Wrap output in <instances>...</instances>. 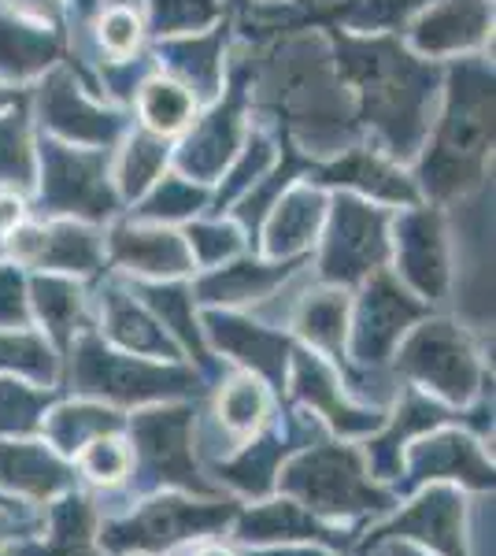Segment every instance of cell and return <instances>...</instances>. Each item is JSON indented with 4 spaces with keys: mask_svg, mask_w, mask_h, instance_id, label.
<instances>
[{
    "mask_svg": "<svg viewBox=\"0 0 496 556\" xmlns=\"http://www.w3.org/2000/svg\"><path fill=\"white\" fill-rule=\"evenodd\" d=\"M330 49L359 130L374 149L411 167L434 123L445 64L415 56L396 34L330 30Z\"/></svg>",
    "mask_w": 496,
    "mask_h": 556,
    "instance_id": "1",
    "label": "cell"
},
{
    "mask_svg": "<svg viewBox=\"0 0 496 556\" xmlns=\"http://www.w3.org/2000/svg\"><path fill=\"white\" fill-rule=\"evenodd\" d=\"M252 64V60H249ZM252 97L275 101L290 149L319 164L359 141L356 108L333 64L327 38L285 30L264 64H252Z\"/></svg>",
    "mask_w": 496,
    "mask_h": 556,
    "instance_id": "2",
    "label": "cell"
},
{
    "mask_svg": "<svg viewBox=\"0 0 496 556\" xmlns=\"http://www.w3.org/2000/svg\"><path fill=\"white\" fill-rule=\"evenodd\" d=\"M493 160V64L482 56L448 60L441 101L411 160L419 197L430 204H453L489 178Z\"/></svg>",
    "mask_w": 496,
    "mask_h": 556,
    "instance_id": "3",
    "label": "cell"
},
{
    "mask_svg": "<svg viewBox=\"0 0 496 556\" xmlns=\"http://www.w3.org/2000/svg\"><path fill=\"white\" fill-rule=\"evenodd\" d=\"M71 390L78 397L104 401L112 408H145L164 401L201 397L204 386L182 361H149L107 345L93 327H86L71 345Z\"/></svg>",
    "mask_w": 496,
    "mask_h": 556,
    "instance_id": "4",
    "label": "cell"
},
{
    "mask_svg": "<svg viewBox=\"0 0 496 556\" xmlns=\"http://www.w3.org/2000/svg\"><path fill=\"white\" fill-rule=\"evenodd\" d=\"M275 490L293 497L319 519L390 513L396 497L367 475L364 453L341 442L304 445L278 468Z\"/></svg>",
    "mask_w": 496,
    "mask_h": 556,
    "instance_id": "5",
    "label": "cell"
},
{
    "mask_svg": "<svg viewBox=\"0 0 496 556\" xmlns=\"http://www.w3.org/2000/svg\"><path fill=\"white\" fill-rule=\"evenodd\" d=\"M112 152L115 149H86L67 146L49 134L34 138L38 175L34 190L44 219H82L107 227L123 212V201L112 186Z\"/></svg>",
    "mask_w": 496,
    "mask_h": 556,
    "instance_id": "6",
    "label": "cell"
},
{
    "mask_svg": "<svg viewBox=\"0 0 496 556\" xmlns=\"http://www.w3.org/2000/svg\"><path fill=\"white\" fill-rule=\"evenodd\" d=\"M393 367L415 390L437 397L448 408L471 405L485 390V367L474 338L453 319H419L396 345Z\"/></svg>",
    "mask_w": 496,
    "mask_h": 556,
    "instance_id": "7",
    "label": "cell"
},
{
    "mask_svg": "<svg viewBox=\"0 0 496 556\" xmlns=\"http://www.w3.org/2000/svg\"><path fill=\"white\" fill-rule=\"evenodd\" d=\"M126 442H130V479L138 493H160L167 486L196 493V497H219V490L196 471L193 456V408L182 401L145 405L138 416L126 419Z\"/></svg>",
    "mask_w": 496,
    "mask_h": 556,
    "instance_id": "8",
    "label": "cell"
},
{
    "mask_svg": "<svg viewBox=\"0 0 496 556\" xmlns=\"http://www.w3.org/2000/svg\"><path fill=\"white\" fill-rule=\"evenodd\" d=\"M390 227L393 208L364 201L356 193H330L327 223L315 241V275L327 286L352 290L364 278L390 267Z\"/></svg>",
    "mask_w": 496,
    "mask_h": 556,
    "instance_id": "9",
    "label": "cell"
},
{
    "mask_svg": "<svg viewBox=\"0 0 496 556\" xmlns=\"http://www.w3.org/2000/svg\"><path fill=\"white\" fill-rule=\"evenodd\" d=\"M252 104H256V97H252V64H233L230 60L222 93L215 101L201 104L189 130L170 146L175 172L201 186L219 182L252 130Z\"/></svg>",
    "mask_w": 496,
    "mask_h": 556,
    "instance_id": "10",
    "label": "cell"
},
{
    "mask_svg": "<svg viewBox=\"0 0 496 556\" xmlns=\"http://www.w3.org/2000/svg\"><path fill=\"white\" fill-rule=\"evenodd\" d=\"M238 501H193L178 497V493H149L130 516L112 519V523L97 527V538L107 553H170L186 542H201V538L230 527L238 516Z\"/></svg>",
    "mask_w": 496,
    "mask_h": 556,
    "instance_id": "11",
    "label": "cell"
},
{
    "mask_svg": "<svg viewBox=\"0 0 496 556\" xmlns=\"http://www.w3.org/2000/svg\"><path fill=\"white\" fill-rule=\"evenodd\" d=\"M34 108H38L41 134L67 146L86 149H115L130 130V112L86 86L71 67H52L38 78L34 89Z\"/></svg>",
    "mask_w": 496,
    "mask_h": 556,
    "instance_id": "12",
    "label": "cell"
},
{
    "mask_svg": "<svg viewBox=\"0 0 496 556\" xmlns=\"http://www.w3.org/2000/svg\"><path fill=\"white\" fill-rule=\"evenodd\" d=\"M390 264L419 301H448L453 293V235H448V215L441 204L419 201L393 212Z\"/></svg>",
    "mask_w": 496,
    "mask_h": 556,
    "instance_id": "13",
    "label": "cell"
},
{
    "mask_svg": "<svg viewBox=\"0 0 496 556\" xmlns=\"http://www.w3.org/2000/svg\"><path fill=\"white\" fill-rule=\"evenodd\" d=\"M430 316V304L419 301L396 275L378 271L359 282V293L348 308V338L345 353L356 367L378 371L385 361H393L396 345L419 319Z\"/></svg>",
    "mask_w": 496,
    "mask_h": 556,
    "instance_id": "14",
    "label": "cell"
},
{
    "mask_svg": "<svg viewBox=\"0 0 496 556\" xmlns=\"http://www.w3.org/2000/svg\"><path fill=\"white\" fill-rule=\"evenodd\" d=\"M0 260L23 271H49L67 278H101L107 267L104 227L82 219H23L0 241Z\"/></svg>",
    "mask_w": 496,
    "mask_h": 556,
    "instance_id": "15",
    "label": "cell"
},
{
    "mask_svg": "<svg viewBox=\"0 0 496 556\" xmlns=\"http://www.w3.org/2000/svg\"><path fill=\"white\" fill-rule=\"evenodd\" d=\"M400 41L434 64L482 56L493 41V0H427L404 26Z\"/></svg>",
    "mask_w": 496,
    "mask_h": 556,
    "instance_id": "16",
    "label": "cell"
},
{
    "mask_svg": "<svg viewBox=\"0 0 496 556\" xmlns=\"http://www.w3.org/2000/svg\"><path fill=\"white\" fill-rule=\"evenodd\" d=\"M411 542L434 556H471L467 549V501L459 486L430 482L404 513H396L390 523L378 527L364 538V553H374L382 542Z\"/></svg>",
    "mask_w": 496,
    "mask_h": 556,
    "instance_id": "17",
    "label": "cell"
},
{
    "mask_svg": "<svg viewBox=\"0 0 496 556\" xmlns=\"http://www.w3.org/2000/svg\"><path fill=\"white\" fill-rule=\"evenodd\" d=\"M400 486L396 493H411L430 482H448V486H467V490H493V460L482 453L474 434L456 427H437L419 434L404 450L400 460Z\"/></svg>",
    "mask_w": 496,
    "mask_h": 556,
    "instance_id": "18",
    "label": "cell"
},
{
    "mask_svg": "<svg viewBox=\"0 0 496 556\" xmlns=\"http://www.w3.org/2000/svg\"><path fill=\"white\" fill-rule=\"evenodd\" d=\"M104 253L107 264L123 275L141 282H164V278L193 275V256L186 249V238L178 227L145 223L133 215H115L104 227Z\"/></svg>",
    "mask_w": 496,
    "mask_h": 556,
    "instance_id": "19",
    "label": "cell"
},
{
    "mask_svg": "<svg viewBox=\"0 0 496 556\" xmlns=\"http://www.w3.org/2000/svg\"><path fill=\"white\" fill-rule=\"evenodd\" d=\"M201 334L212 342L215 353L230 356L241 371L259 375L270 390H285V371L296 342L285 330L264 327V323L241 316L238 308H207L201 316Z\"/></svg>",
    "mask_w": 496,
    "mask_h": 556,
    "instance_id": "20",
    "label": "cell"
},
{
    "mask_svg": "<svg viewBox=\"0 0 496 556\" xmlns=\"http://www.w3.org/2000/svg\"><path fill=\"white\" fill-rule=\"evenodd\" d=\"M308 178L322 186V190H341V193H356L364 201H374L382 208H408V204H419V186H415L411 172L404 164H396L393 156H385L382 149L374 146H348L345 152L330 160H319L311 164Z\"/></svg>",
    "mask_w": 496,
    "mask_h": 556,
    "instance_id": "21",
    "label": "cell"
},
{
    "mask_svg": "<svg viewBox=\"0 0 496 556\" xmlns=\"http://www.w3.org/2000/svg\"><path fill=\"white\" fill-rule=\"evenodd\" d=\"M285 386L293 390V397L301 401L311 416H319L322 424L338 430L341 438H356V434H374L385 424L382 408H367L356 405L348 397L341 375L333 371V361L311 353V349L296 345L290 356V371H285Z\"/></svg>",
    "mask_w": 496,
    "mask_h": 556,
    "instance_id": "22",
    "label": "cell"
},
{
    "mask_svg": "<svg viewBox=\"0 0 496 556\" xmlns=\"http://www.w3.org/2000/svg\"><path fill=\"white\" fill-rule=\"evenodd\" d=\"M304 267H308V256L270 260L259 253H241L219 267L196 271L189 290H193V301L207 304V308H249V304H267Z\"/></svg>",
    "mask_w": 496,
    "mask_h": 556,
    "instance_id": "23",
    "label": "cell"
},
{
    "mask_svg": "<svg viewBox=\"0 0 496 556\" xmlns=\"http://www.w3.org/2000/svg\"><path fill=\"white\" fill-rule=\"evenodd\" d=\"M330 208V190H322L315 178H296L282 190L270 212L264 215L256 230V245L252 253L270 260H304L311 256L315 241L322 235Z\"/></svg>",
    "mask_w": 496,
    "mask_h": 556,
    "instance_id": "24",
    "label": "cell"
},
{
    "mask_svg": "<svg viewBox=\"0 0 496 556\" xmlns=\"http://www.w3.org/2000/svg\"><path fill=\"white\" fill-rule=\"evenodd\" d=\"M230 26L219 23L201 34H178V38H160L152 49L156 71L178 78L201 104L215 101L227 86L230 71Z\"/></svg>",
    "mask_w": 496,
    "mask_h": 556,
    "instance_id": "25",
    "label": "cell"
},
{
    "mask_svg": "<svg viewBox=\"0 0 496 556\" xmlns=\"http://www.w3.org/2000/svg\"><path fill=\"white\" fill-rule=\"evenodd\" d=\"M75 460L60 456L49 442L0 438V493L23 501H52L75 490Z\"/></svg>",
    "mask_w": 496,
    "mask_h": 556,
    "instance_id": "26",
    "label": "cell"
},
{
    "mask_svg": "<svg viewBox=\"0 0 496 556\" xmlns=\"http://www.w3.org/2000/svg\"><path fill=\"white\" fill-rule=\"evenodd\" d=\"M101 330L107 345L123 349L133 356H149V361H182V349L175 338L156 323V316L130 293V286L119 278H107L101 286Z\"/></svg>",
    "mask_w": 496,
    "mask_h": 556,
    "instance_id": "27",
    "label": "cell"
},
{
    "mask_svg": "<svg viewBox=\"0 0 496 556\" xmlns=\"http://www.w3.org/2000/svg\"><path fill=\"white\" fill-rule=\"evenodd\" d=\"M63 52H67V41L60 26L0 8V83L4 86L23 89L38 83L41 75L63 64Z\"/></svg>",
    "mask_w": 496,
    "mask_h": 556,
    "instance_id": "28",
    "label": "cell"
},
{
    "mask_svg": "<svg viewBox=\"0 0 496 556\" xmlns=\"http://www.w3.org/2000/svg\"><path fill=\"white\" fill-rule=\"evenodd\" d=\"M233 523V538L241 545H296V542H319V545H345L338 527H330L327 519L308 513L304 505H296L293 497H275L264 501L256 508H238Z\"/></svg>",
    "mask_w": 496,
    "mask_h": 556,
    "instance_id": "29",
    "label": "cell"
},
{
    "mask_svg": "<svg viewBox=\"0 0 496 556\" xmlns=\"http://www.w3.org/2000/svg\"><path fill=\"white\" fill-rule=\"evenodd\" d=\"M26 290H30L34 323H41V334L49 338L52 349H56L60 356H67L71 345H75V338L89 327L82 278L30 271V278H26Z\"/></svg>",
    "mask_w": 496,
    "mask_h": 556,
    "instance_id": "30",
    "label": "cell"
},
{
    "mask_svg": "<svg viewBox=\"0 0 496 556\" xmlns=\"http://www.w3.org/2000/svg\"><path fill=\"white\" fill-rule=\"evenodd\" d=\"M126 286H130L133 298L156 316L160 327L175 338V345L193 356L204 371H212L215 364H212V353H207V342L201 334L196 301H193V290H189L186 278H164V282H141V278H130Z\"/></svg>",
    "mask_w": 496,
    "mask_h": 556,
    "instance_id": "31",
    "label": "cell"
},
{
    "mask_svg": "<svg viewBox=\"0 0 496 556\" xmlns=\"http://www.w3.org/2000/svg\"><path fill=\"white\" fill-rule=\"evenodd\" d=\"M348 308H352L348 290L319 282L315 290H308L293 304V312H290L293 334L301 338L304 349H311V353L327 356V361H341V356H345V338H348Z\"/></svg>",
    "mask_w": 496,
    "mask_h": 556,
    "instance_id": "32",
    "label": "cell"
},
{
    "mask_svg": "<svg viewBox=\"0 0 496 556\" xmlns=\"http://www.w3.org/2000/svg\"><path fill=\"white\" fill-rule=\"evenodd\" d=\"M115 430H126V416L119 408L104 405V401H63V405H52L44 412L41 430L44 442L52 445L60 456L75 460V453L89 445L93 438L101 434H115Z\"/></svg>",
    "mask_w": 496,
    "mask_h": 556,
    "instance_id": "33",
    "label": "cell"
},
{
    "mask_svg": "<svg viewBox=\"0 0 496 556\" xmlns=\"http://www.w3.org/2000/svg\"><path fill=\"white\" fill-rule=\"evenodd\" d=\"M133 115H138V127L156 134V138H182L189 130V123L196 119V112H201V101H196L189 89L178 83V78L164 75V71H152L145 83L138 86V93H133Z\"/></svg>",
    "mask_w": 496,
    "mask_h": 556,
    "instance_id": "34",
    "label": "cell"
},
{
    "mask_svg": "<svg viewBox=\"0 0 496 556\" xmlns=\"http://www.w3.org/2000/svg\"><path fill=\"white\" fill-rule=\"evenodd\" d=\"M170 146L175 141L156 138L149 130H126V138L112 152V186L123 204H138L160 175L170 167Z\"/></svg>",
    "mask_w": 496,
    "mask_h": 556,
    "instance_id": "35",
    "label": "cell"
},
{
    "mask_svg": "<svg viewBox=\"0 0 496 556\" xmlns=\"http://www.w3.org/2000/svg\"><path fill=\"white\" fill-rule=\"evenodd\" d=\"M93 49L97 64H119L145 52L149 45V20L141 0H101L93 12Z\"/></svg>",
    "mask_w": 496,
    "mask_h": 556,
    "instance_id": "36",
    "label": "cell"
},
{
    "mask_svg": "<svg viewBox=\"0 0 496 556\" xmlns=\"http://www.w3.org/2000/svg\"><path fill=\"white\" fill-rule=\"evenodd\" d=\"M275 401H270V386L252 371L230 375L219 386V397H215V419H219L222 434L233 442H249L252 434L267 427Z\"/></svg>",
    "mask_w": 496,
    "mask_h": 556,
    "instance_id": "37",
    "label": "cell"
},
{
    "mask_svg": "<svg viewBox=\"0 0 496 556\" xmlns=\"http://www.w3.org/2000/svg\"><path fill=\"white\" fill-rule=\"evenodd\" d=\"M44 542L30 556H89L97 538V508L86 493L67 490L56 505H49V516L41 523Z\"/></svg>",
    "mask_w": 496,
    "mask_h": 556,
    "instance_id": "38",
    "label": "cell"
},
{
    "mask_svg": "<svg viewBox=\"0 0 496 556\" xmlns=\"http://www.w3.org/2000/svg\"><path fill=\"white\" fill-rule=\"evenodd\" d=\"M204 212H212V186H201L178 172H164L138 204H130L133 219L164 223V227H182Z\"/></svg>",
    "mask_w": 496,
    "mask_h": 556,
    "instance_id": "39",
    "label": "cell"
},
{
    "mask_svg": "<svg viewBox=\"0 0 496 556\" xmlns=\"http://www.w3.org/2000/svg\"><path fill=\"white\" fill-rule=\"evenodd\" d=\"M278 141H275V134H270L267 127H256L252 123V130H249V138H245V146H241V152L233 156V164L222 172L219 182L212 186V212L215 215H222V212H230L233 204L245 197L252 186L264 178L270 167L278 164Z\"/></svg>",
    "mask_w": 496,
    "mask_h": 556,
    "instance_id": "40",
    "label": "cell"
},
{
    "mask_svg": "<svg viewBox=\"0 0 496 556\" xmlns=\"http://www.w3.org/2000/svg\"><path fill=\"white\" fill-rule=\"evenodd\" d=\"M182 238H186V249L193 256V271H207V267H219L227 260L249 253V235L233 215H215V212H204L196 219L182 223Z\"/></svg>",
    "mask_w": 496,
    "mask_h": 556,
    "instance_id": "41",
    "label": "cell"
},
{
    "mask_svg": "<svg viewBox=\"0 0 496 556\" xmlns=\"http://www.w3.org/2000/svg\"><path fill=\"white\" fill-rule=\"evenodd\" d=\"M0 375H20L38 386H52L60 379V353L34 327L0 330Z\"/></svg>",
    "mask_w": 496,
    "mask_h": 556,
    "instance_id": "42",
    "label": "cell"
},
{
    "mask_svg": "<svg viewBox=\"0 0 496 556\" xmlns=\"http://www.w3.org/2000/svg\"><path fill=\"white\" fill-rule=\"evenodd\" d=\"M56 405L52 386L20 375H0V438H30L41 430L44 412Z\"/></svg>",
    "mask_w": 496,
    "mask_h": 556,
    "instance_id": "43",
    "label": "cell"
},
{
    "mask_svg": "<svg viewBox=\"0 0 496 556\" xmlns=\"http://www.w3.org/2000/svg\"><path fill=\"white\" fill-rule=\"evenodd\" d=\"M38 156H34V134L26 119V101L0 112V186L12 190H34Z\"/></svg>",
    "mask_w": 496,
    "mask_h": 556,
    "instance_id": "44",
    "label": "cell"
},
{
    "mask_svg": "<svg viewBox=\"0 0 496 556\" xmlns=\"http://www.w3.org/2000/svg\"><path fill=\"white\" fill-rule=\"evenodd\" d=\"M141 8H145L149 34L156 38L212 30L227 15V0H141Z\"/></svg>",
    "mask_w": 496,
    "mask_h": 556,
    "instance_id": "45",
    "label": "cell"
},
{
    "mask_svg": "<svg viewBox=\"0 0 496 556\" xmlns=\"http://www.w3.org/2000/svg\"><path fill=\"white\" fill-rule=\"evenodd\" d=\"M130 464H133V456H130V442L123 438V430L93 438V442L75 453V468L82 471L89 482H97V486H119L126 475H130Z\"/></svg>",
    "mask_w": 496,
    "mask_h": 556,
    "instance_id": "46",
    "label": "cell"
},
{
    "mask_svg": "<svg viewBox=\"0 0 496 556\" xmlns=\"http://www.w3.org/2000/svg\"><path fill=\"white\" fill-rule=\"evenodd\" d=\"M26 278H30V275H26L20 264H12V260H0V330L34 327Z\"/></svg>",
    "mask_w": 496,
    "mask_h": 556,
    "instance_id": "47",
    "label": "cell"
},
{
    "mask_svg": "<svg viewBox=\"0 0 496 556\" xmlns=\"http://www.w3.org/2000/svg\"><path fill=\"white\" fill-rule=\"evenodd\" d=\"M71 0H0V8L15 15H26V20H38L49 26H60L63 30V15H67Z\"/></svg>",
    "mask_w": 496,
    "mask_h": 556,
    "instance_id": "48",
    "label": "cell"
},
{
    "mask_svg": "<svg viewBox=\"0 0 496 556\" xmlns=\"http://www.w3.org/2000/svg\"><path fill=\"white\" fill-rule=\"evenodd\" d=\"M38 531V523L26 516H15V508H0V553L8 549V545H15L20 538H30Z\"/></svg>",
    "mask_w": 496,
    "mask_h": 556,
    "instance_id": "49",
    "label": "cell"
},
{
    "mask_svg": "<svg viewBox=\"0 0 496 556\" xmlns=\"http://www.w3.org/2000/svg\"><path fill=\"white\" fill-rule=\"evenodd\" d=\"M249 556H330V553L311 542H296V545H256Z\"/></svg>",
    "mask_w": 496,
    "mask_h": 556,
    "instance_id": "50",
    "label": "cell"
},
{
    "mask_svg": "<svg viewBox=\"0 0 496 556\" xmlns=\"http://www.w3.org/2000/svg\"><path fill=\"white\" fill-rule=\"evenodd\" d=\"M374 549H382L385 556H434V553L419 549V545H411V542H400V538H393V542L374 545Z\"/></svg>",
    "mask_w": 496,
    "mask_h": 556,
    "instance_id": "51",
    "label": "cell"
},
{
    "mask_svg": "<svg viewBox=\"0 0 496 556\" xmlns=\"http://www.w3.org/2000/svg\"><path fill=\"white\" fill-rule=\"evenodd\" d=\"M26 101V89H15V86H4L0 83V112H8V108L23 104Z\"/></svg>",
    "mask_w": 496,
    "mask_h": 556,
    "instance_id": "52",
    "label": "cell"
},
{
    "mask_svg": "<svg viewBox=\"0 0 496 556\" xmlns=\"http://www.w3.org/2000/svg\"><path fill=\"white\" fill-rule=\"evenodd\" d=\"M189 556H238V553L227 549V545H219V542H201Z\"/></svg>",
    "mask_w": 496,
    "mask_h": 556,
    "instance_id": "53",
    "label": "cell"
},
{
    "mask_svg": "<svg viewBox=\"0 0 496 556\" xmlns=\"http://www.w3.org/2000/svg\"><path fill=\"white\" fill-rule=\"evenodd\" d=\"M0 508H15V497H8V493H0Z\"/></svg>",
    "mask_w": 496,
    "mask_h": 556,
    "instance_id": "54",
    "label": "cell"
},
{
    "mask_svg": "<svg viewBox=\"0 0 496 556\" xmlns=\"http://www.w3.org/2000/svg\"><path fill=\"white\" fill-rule=\"evenodd\" d=\"M133 556H149V553H133Z\"/></svg>",
    "mask_w": 496,
    "mask_h": 556,
    "instance_id": "55",
    "label": "cell"
}]
</instances>
